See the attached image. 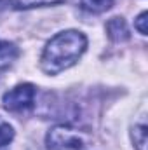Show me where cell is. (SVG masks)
Listing matches in <instances>:
<instances>
[{"instance_id":"cell-1","label":"cell","mask_w":148,"mask_h":150,"mask_svg":"<svg viewBox=\"0 0 148 150\" xmlns=\"http://www.w3.org/2000/svg\"><path fill=\"white\" fill-rule=\"evenodd\" d=\"M87 49V37L82 32L66 30L51 38L42 52L40 67L45 74L56 75L73 67Z\"/></svg>"},{"instance_id":"cell-2","label":"cell","mask_w":148,"mask_h":150,"mask_svg":"<svg viewBox=\"0 0 148 150\" xmlns=\"http://www.w3.org/2000/svg\"><path fill=\"white\" fill-rule=\"evenodd\" d=\"M49 150H84L85 136L70 126H54L45 138Z\"/></svg>"},{"instance_id":"cell-3","label":"cell","mask_w":148,"mask_h":150,"mask_svg":"<svg viewBox=\"0 0 148 150\" xmlns=\"http://www.w3.org/2000/svg\"><path fill=\"white\" fill-rule=\"evenodd\" d=\"M5 110L9 112H26L35 105V86L33 84H19L7 91L2 100Z\"/></svg>"},{"instance_id":"cell-4","label":"cell","mask_w":148,"mask_h":150,"mask_svg":"<svg viewBox=\"0 0 148 150\" xmlns=\"http://www.w3.org/2000/svg\"><path fill=\"white\" fill-rule=\"evenodd\" d=\"M106 33L113 42H124V40H127L131 37L124 18H111L106 23Z\"/></svg>"},{"instance_id":"cell-5","label":"cell","mask_w":148,"mask_h":150,"mask_svg":"<svg viewBox=\"0 0 148 150\" xmlns=\"http://www.w3.org/2000/svg\"><path fill=\"white\" fill-rule=\"evenodd\" d=\"M19 56V49L7 40H0V68H5L16 61Z\"/></svg>"},{"instance_id":"cell-6","label":"cell","mask_w":148,"mask_h":150,"mask_svg":"<svg viewBox=\"0 0 148 150\" xmlns=\"http://www.w3.org/2000/svg\"><path fill=\"white\" fill-rule=\"evenodd\" d=\"M16 9H30V7H42V5H54L63 0H2Z\"/></svg>"},{"instance_id":"cell-7","label":"cell","mask_w":148,"mask_h":150,"mask_svg":"<svg viewBox=\"0 0 148 150\" xmlns=\"http://www.w3.org/2000/svg\"><path fill=\"white\" fill-rule=\"evenodd\" d=\"M80 5L82 9L89 11V12H105L108 11L111 5H113V0H80Z\"/></svg>"},{"instance_id":"cell-8","label":"cell","mask_w":148,"mask_h":150,"mask_svg":"<svg viewBox=\"0 0 148 150\" xmlns=\"http://www.w3.org/2000/svg\"><path fill=\"white\" fill-rule=\"evenodd\" d=\"M132 140H134V145L138 150H145L147 149V126L141 124V126H134V131H132Z\"/></svg>"},{"instance_id":"cell-9","label":"cell","mask_w":148,"mask_h":150,"mask_svg":"<svg viewBox=\"0 0 148 150\" xmlns=\"http://www.w3.org/2000/svg\"><path fill=\"white\" fill-rule=\"evenodd\" d=\"M12 138H14V129H12L7 122L0 120V147L9 145V143L12 142Z\"/></svg>"},{"instance_id":"cell-10","label":"cell","mask_w":148,"mask_h":150,"mask_svg":"<svg viewBox=\"0 0 148 150\" xmlns=\"http://www.w3.org/2000/svg\"><path fill=\"white\" fill-rule=\"evenodd\" d=\"M148 18V12H141L140 16H138V19H136V23H134V28L141 33V35H147L148 33V28H147V19Z\"/></svg>"},{"instance_id":"cell-11","label":"cell","mask_w":148,"mask_h":150,"mask_svg":"<svg viewBox=\"0 0 148 150\" xmlns=\"http://www.w3.org/2000/svg\"><path fill=\"white\" fill-rule=\"evenodd\" d=\"M0 150H5V147H0Z\"/></svg>"}]
</instances>
